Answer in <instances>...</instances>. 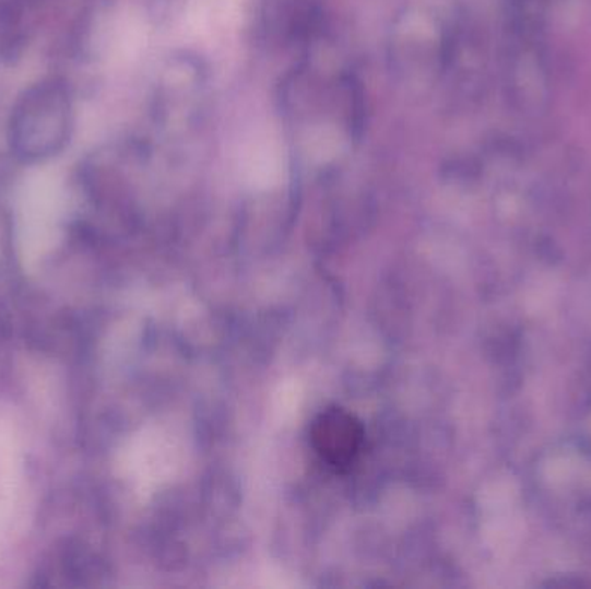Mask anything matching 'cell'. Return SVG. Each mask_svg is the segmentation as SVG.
<instances>
[{
    "mask_svg": "<svg viewBox=\"0 0 591 589\" xmlns=\"http://www.w3.org/2000/svg\"><path fill=\"white\" fill-rule=\"evenodd\" d=\"M311 445L323 462L343 470L355 463L365 443V428L353 413L340 407L323 410L310 428Z\"/></svg>",
    "mask_w": 591,
    "mask_h": 589,
    "instance_id": "1",
    "label": "cell"
}]
</instances>
